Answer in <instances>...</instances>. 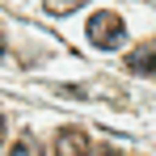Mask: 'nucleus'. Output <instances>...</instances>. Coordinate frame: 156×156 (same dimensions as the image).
I'll return each mask as SVG.
<instances>
[{"label": "nucleus", "mask_w": 156, "mask_h": 156, "mask_svg": "<svg viewBox=\"0 0 156 156\" xmlns=\"http://www.w3.org/2000/svg\"><path fill=\"white\" fill-rule=\"evenodd\" d=\"M89 42L97 47V51H118L122 42H127V26H122V17L118 13H93L89 17Z\"/></svg>", "instance_id": "1"}, {"label": "nucleus", "mask_w": 156, "mask_h": 156, "mask_svg": "<svg viewBox=\"0 0 156 156\" xmlns=\"http://www.w3.org/2000/svg\"><path fill=\"white\" fill-rule=\"evenodd\" d=\"M127 68L135 76H156V47H135L127 55Z\"/></svg>", "instance_id": "2"}, {"label": "nucleus", "mask_w": 156, "mask_h": 156, "mask_svg": "<svg viewBox=\"0 0 156 156\" xmlns=\"http://www.w3.org/2000/svg\"><path fill=\"white\" fill-rule=\"evenodd\" d=\"M55 148H59V152H93L89 135H80V131H59V135H55Z\"/></svg>", "instance_id": "3"}, {"label": "nucleus", "mask_w": 156, "mask_h": 156, "mask_svg": "<svg viewBox=\"0 0 156 156\" xmlns=\"http://www.w3.org/2000/svg\"><path fill=\"white\" fill-rule=\"evenodd\" d=\"M84 4H89V0H47V13H76Z\"/></svg>", "instance_id": "4"}, {"label": "nucleus", "mask_w": 156, "mask_h": 156, "mask_svg": "<svg viewBox=\"0 0 156 156\" xmlns=\"http://www.w3.org/2000/svg\"><path fill=\"white\" fill-rule=\"evenodd\" d=\"M13 152H17V156H30V152H38V144L26 135V139H17V148H13Z\"/></svg>", "instance_id": "5"}, {"label": "nucleus", "mask_w": 156, "mask_h": 156, "mask_svg": "<svg viewBox=\"0 0 156 156\" xmlns=\"http://www.w3.org/2000/svg\"><path fill=\"white\" fill-rule=\"evenodd\" d=\"M0 139H4V114H0Z\"/></svg>", "instance_id": "6"}, {"label": "nucleus", "mask_w": 156, "mask_h": 156, "mask_svg": "<svg viewBox=\"0 0 156 156\" xmlns=\"http://www.w3.org/2000/svg\"><path fill=\"white\" fill-rule=\"evenodd\" d=\"M0 55H4V34H0Z\"/></svg>", "instance_id": "7"}]
</instances>
